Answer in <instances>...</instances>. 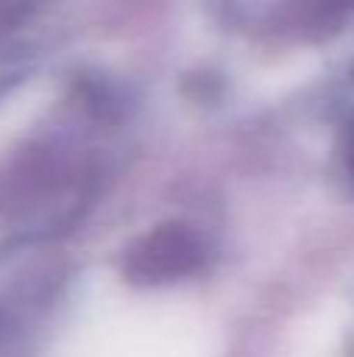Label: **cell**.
Instances as JSON below:
<instances>
[{
  "label": "cell",
  "instance_id": "1",
  "mask_svg": "<svg viewBox=\"0 0 354 357\" xmlns=\"http://www.w3.org/2000/svg\"><path fill=\"white\" fill-rule=\"evenodd\" d=\"M22 3H25V0H0V25L10 22V19L19 13V6H22Z\"/></svg>",
  "mask_w": 354,
  "mask_h": 357
}]
</instances>
